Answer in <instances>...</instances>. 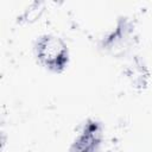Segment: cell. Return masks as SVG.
<instances>
[{
  "label": "cell",
  "instance_id": "obj_1",
  "mask_svg": "<svg viewBox=\"0 0 152 152\" xmlns=\"http://www.w3.org/2000/svg\"><path fill=\"white\" fill-rule=\"evenodd\" d=\"M38 56L49 66H62L65 61V49L59 40L46 37L38 44Z\"/></svg>",
  "mask_w": 152,
  "mask_h": 152
}]
</instances>
